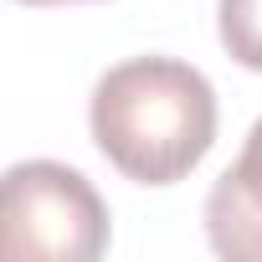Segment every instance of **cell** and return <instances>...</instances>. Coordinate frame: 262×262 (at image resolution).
I'll return each mask as SVG.
<instances>
[{
    "instance_id": "obj_5",
    "label": "cell",
    "mask_w": 262,
    "mask_h": 262,
    "mask_svg": "<svg viewBox=\"0 0 262 262\" xmlns=\"http://www.w3.org/2000/svg\"><path fill=\"white\" fill-rule=\"evenodd\" d=\"M21 6H77V0H21Z\"/></svg>"
},
{
    "instance_id": "obj_4",
    "label": "cell",
    "mask_w": 262,
    "mask_h": 262,
    "mask_svg": "<svg viewBox=\"0 0 262 262\" xmlns=\"http://www.w3.org/2000/svg\"><path fill=\"white\" fill-rule=\"evenodd\" d=\"M216 36L236 67L262 72V0H216Z\"/></svg>"
},
{
    "instance_id": "obj_3",
    "label": "cell",
    "mask_w": 262,
    "mask_h": 262,
    "mask_svg": "<svg viewBox=\"0 0 262 262\" xmlns=\"http://www.w3.org/2000/svg\"><path fill=\"white\" fill-rule=\"evenodd\" d=\"M206 236L226 262H262V118L206 195Z\"/></svg>"
},
{
    "instance_id": "obj_1",
    "label": "cell",
    "mask_w": 262,
    "mask_h": 262,
    "mask_svg": "<svg viewBox=\"0 0 262 262\" xmlns=\"http://www.w3.org/2000/svg\"><path fill=\"white\" fill-rule=\"evenodd\" d=\"M216 88L180 57H128L88 98L98 155L134 185L185 180L216 144Z\"/></svg>"
},
{
    "instance_id": "obj_2",
    "label": "cell",
    "mask_w": 262,
    "mask_h": 262,
    "mask_svg": "<svg viewBox=\"0 0 262 262\" xmlns=\"http://www.w3.org/2000/svg\"><path fill=\"white\" fill-rule=\"evenodd\" d=\"M108 252V206L62 160L0 170V262H93Z\"/></svg>"
}]
</instances>
